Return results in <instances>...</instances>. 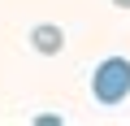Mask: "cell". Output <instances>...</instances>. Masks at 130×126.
<instances>
[{
	"label": "cell",
	"mask_w": 130,
	"mask_h": 126,
	"mask_svg": "<svg viewBox=\"0 0 130 126\" xmlns=\"http://www.w3.org/2000/svg\"><path fill=\"white\" fill-rule=\"evenodd\" d=\"M113 5H117V9H130V0H113Z\"/></svg>",
	"instance_id": "obj_3"
},
{
	"label": "cell",
	"mask_w": 130,
	"mask_h": 126,
	"mask_svg": "<svg viewBox=\"0 0 130 126\" xmlns=\"http://www.w3.org/2000/svg\"><path fill=\"white\" fill-rule=\"evenodd\" d=\"M30 44H35V52H43V57H56V52L65 48V31H61L56 22H39V26L30 31Z\"/></svg>",
	"instance_id": "obj_2"
},
{
	"label": "cell",
	"mask_w": 130,
	"mask_h": 126,
	"mask_svg": "<svg viewBox=\"0 0 130 126\" xmlns=\"http://www.w3.org/2000/svg\"><path fill=\"white\" fill-rule=\"evenodd\" d=\"M91 96L100 104H121L130 96V57H104L91 74Z\"/></svg>",
	"instance_id": "obj_1"
}]
</instances>
